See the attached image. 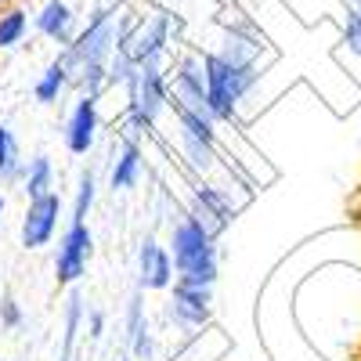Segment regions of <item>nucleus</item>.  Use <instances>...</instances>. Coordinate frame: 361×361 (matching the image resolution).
<instances>
[{
    "instance_id": "1",
    "label": "nucleus",
    "mask_w": 361,
    "mask_h": 361,
    "mask_svg": "<svg viewBox=\"0 0 361 361\" xmlns=\"http://www.w3.org/2000/svg\"><path fill=\"white\" fill-rule=\"evenodd\" d=\"M119 37H123V18H119V11L105 8L80 29L69 47H62L58 58L66 62L69 83L80 94L102 98V90L109 87V58L116 54Z\"/></svg>"
},
{
    "instance_id": "2",
    "label": "nucleus",
    "mask_w": 361,
    "mask_h": 361,
    "mask_svg": "<svg viewBox=\"0 0 361 361\" xmlns=\"http://www.w3.org/2000/svg\"><path fill=\"white\" fill-rule=\"evenodd\" d=\"M166 250H170V260H173V282L214 289V282L221 275L217 238L209 235L192 214H185L170 228V246Z\"/></svg>"
},
{
    "instance_id": "3",
    "label": "nucleus",
    "mask_w": 361,
    "mask_h": 361,
    "mask_svg": "<svg viewBox=\"0 0 361 361\" xmlns=\"http://www.w3.org/2000/svg\"><path fill=\"white\" fill-rule=\"evenodd\" d=\"M202 69H206V109L217 123H231L238 116V105L246 102V94L260 83L257 66H235L224 54L206 51L202 54Z\"/></svg>"
},
{
    "instance_id": "4",
    "label": "nucleus",
    "mask_w": 361,
    "mask_h": 361,
    "mask_svg": "<svg viewBox=\"0 0 361 361\" xmlns=\"http://www.w3.org/2000/svg\"><path fill=\"white\" fill-rule=\"evenodd\" d=\"M170 109V80L163 66H141L127 83V127L145 134L156 127V119Z\"/></svg>"
},
{
    "instance_id": "5",
    "label": "nucleus",
    "mask_w": 361,
    "mask_h": 361,
    "mask_svg": "<svg viewBox=\"0 0 361 361\" xmlns=\"http://www.w3.org/2000/svg\"><path fill=\"white\" fill-rule=\"evenodd\" d=\"M170 37H173V18L156 11L148 18H137L130 29H123L119 51H123L137 69L141 66H163V58L170 51Z\"/></svg>"
},
{
    "instance_id": "6",
    "label": "nucleus",
    "mask_w": 361,
    "mask_h": 361,
    "mask_svg": "<svg viewBox=\"0 0 361 361\" xmlns=\"http://www.w3.org/2000/svg\"><path fill=\"white\" fill-rule=\"evenodd\" d=\"M90 253H94V235H90L87 221H69V228L58 238L54 250V279L58 286H73L87 275Z\"/></svg>"
},
{
    "instance_id": "7",
    "label": "nucleus",
    "mask_w": 361,
    "mask_h": 361,
    "mask_svg": "<svg viewBox=\"0 0 361 361\" xmlns=\"http://www.w3.org/2000/svg\"><path fill=\"white\" fill-rule=\"evenodd\" d=\"M58 217H62V195L47 192L40 199H29L25 214H22V228L18 238L25 250H44L51 246V238L58 235Z\"/></svg>"
},
{
    "instance_id": "8",
    "label": "nucleus",
    "mask_w": 361,
    "mask_h": 361,
    "mask_svg": "<svg viewBox=\"0 0 361 361\" xmlns=\"http://www.w3.org/2000/svg\"><path fill=\"white\" fill-rule=\"evenodd\" d=\"M166 314L177 329L185 333H195L209 322L214 314V289L206 286H185V282H173L170 286V304H166Z\"/></svg>"
},
{
    "instance_id": "9",
    "label": "nucleus",
    "mask_w": 361,
    "mask_h": 361,
    "mask_svg": "<svg viewBox=\"0 0 361 361\" xmlns=\"http://www.w3.org/2000/svg\"><path fill=\"white\" fill-rule=\"evenodd\" d=\"M166 80H170V102L188 105V109L209 116V109H206V69H202V54L185 51L173 62V73H166Z\"/></svg>"
},
{
    "instance_id": "10",
    "label": "nucleus",
    "mask_w": 361,
    "mask_h": 361,
    "mask_svg": "<svg viewBox=\"0 0 361 361\" xmlns=\"http://www.w3.org/2000/svg\"><path fill=\"white\" fill-rule=\"evenodd\" d=\"M235 209L238 206L231 202V195L221 185H206V180H195V185H192V209H188V214L214 238L235 221Z\"/></svg>"
},
{
    "instance_id": "11",
    "label": "nucleus",
    "mask_w": 361,
    "mask_h": 361,
    "mask_svg": "<svg viewBox=\"0 0 361 361\" xmlns=\"http://www.w3.org/2000/svg\"><path fill=\"white\" fill-rule=\"evenodd\" d=\"M102 130V116H98V98L94 94H80L69 119H66V148L73 156H87L98 141Z\"/></svg>"
},
{
    "instance_id": "12",
    "label": "nucleus",
    "mask_w": 361,
    "mask_h": 361,
    "mask_svg": "<svg viewBox=\"0 0 361 361\" xmlns=\"http://www.w3.org/2000/svg\"><path fill=\"white\" fill-rule=\"evenodd\" d=\"M173 286V260L170 250L159 246L152 235L141 238V250H137V289L141 293H163Z\"/></svg>"
},
{
    "instance_id": "13",
    "label": "nucleus",
    "mask_w": 361,
    "mask_h": 361,
    "mask_svg": "<svg viewBox=\"0 0 361 361\" xmlns=\"http://www.w3.org/2000/svg\"><path fill=\"white\" fill-rule=\"evenodd\" d=\"M264 37L250 22H228L224 25V37H221V47L217 54H224L228 62L235 66H257L260 69V58H264Z\"/></svg>"
},
{
    "instance_id": "14",
    "label": "nucleus",
    "mask_w": 361,
    "mask_h": 361,
    "mask_svg": "<svg viewBox=\"0 0 361 361\" xmlns=\"http://www.w3.org/2000/svg\"><path fill=\"white\" fill-rule=\"evenodd\" d=\"M33 25H37L40 37H47L51 44H62V47H69L76 40V33H80L76 29V11L66 4V0H47Z\"/></svg>"
},
{
    "instance_id": "15",
    "label": "nucleus",
    "mask_w": 361,
    "mask_h": 361,
    "mask_svg": "<svg viewBox=\"0 0 361 361\" xmlns=\"http://www.w3.org/2000/svg\"><path fill=\"white\" fill-rule=\"evenodd\" d=\"M127 343L134 361H152V333H148V314H145V293L134 289L130 304H127Z\"/></svg>"
},
{
    "instance_id": "16",
    "label": "nucleus",
    "mask_w": 361,
    "mask_h": 361,
    "mask_svg": "<svg viewBox=\"0 0 361 361\" xmlns=\"http://www.w3.org/2000/svg\"><path fill=\"white\" fill-rule=\"evenodd\" d=\"M141 166H145V152L134 137L123 141L119 156L112 159V170H109V188L112 192H130L137 180H141Z\"/></svg>"
},
{
    "instance_id": "17",
    "label": "nucleus",
    "mask_w": 361,
    "mask_h": 361,
    "mask_svg": "<svg viewBox=\"0 0 361 361\" xmlns=\"http://www.w3.org/2000/svg\"><path fill=\"white\" fill-rule=\"evenodd\" d=\"M177 145H180V156H185L188 170L199 173V177H209L217 166H221V156H217V145H206L192 134H180L177 130Z\"/></svg>"
},
{
    "instance_id": "18",
    "label": "nucleus",
    "mask_w": 361,
    "mask_h": 361,
    "mask_svg": "<svg viewBox=\"0 0 361 361\" xmlns=\"http://www.w3.org/2000/svg\"><path fill=\"white\" fill-rule=\"evenodd\" d=\"M69 87H73V83H69V69H66V62H62V58H54V62L40 73V80L33 83V94H37L40 105H54Z\"/></svg>"
},
{
    "instance_id": "19",
    "label": "nucleus",
    "mask_w": 361,
    "mask_h": 361,
    "mask_svg": "<svg viewBox=\"0 0 361 361\" xmlns=\"http://www.w3.org/2000/svg\"><path fill=\"white\" fill-rule=\"evenodd\" d=\"M22 173H25V159H22L18 137H15L11 127L0 123V180L15 185V180H22Z\"/></svg>"
},
{
    "instance_id": "20",
    "label": "nucleus",
    "mask_w": 361,
    "mask_h": 361,
    "mask_svg": "<svg viewBox=\"0 0 361 361\" xmlns=\"http://www.w3.org/2000/svg\"><path fill=\"white\" fill-rule=\"evenodd\" d=\"M22 192H25V199H40V195L54 192V163H51L47 156H37V159L25 163Z\"/></svg>"
},
{
    "instance_id": "21",
    "label": "nucleus",
    "mask_w": 361,
    "mask_h": 361,
    "mask_svg": "<svg viewBox=\"0 0 361 361\" xmlns=\"http://www.w3.org/2000/svg\"><path fill=\"white\" fill-rule=\"evenodd\" d=\"M25 33H29V11H22L18 4L0 11V51L18 47L25 40Z\"/></svg>"
},
{
    "instance_id": "22",
    "label": "nucleus",
    "mask_w": 361,
    "mask_h": 361,
    "mask_svg": "<svg viewBox=\"0 0 361 361\" xmlns=\"http://www.w3.org/2000/svg\"><path fill=\"white\" fill-rule=\"evenodd\" d=\"M83 300H80V293H73L69 300H66V333H62V361H69L73 357V347H76V340H80V329H83Z\"/></svg>"
},
{
    "instance_id": "23",
    "label": "nucleus",
    "mask_w": 361,
    "mask_h": 361,
    "mask_svg": "<svg viewBox=\"0 0 361 361\" xmlns=\"http://www.w3.org/2000/svg\"><path fill=\"white\" fill-rule=\"evenodd\" d=\"M94 192H98V177H94V170H83L80 173V185H76V202H73V217L69 221H87V214H90V206H94Z\"/></svg>"
},
{
    "instance_id": "24",
    "label": "nucleus",
    "mask_w": 361,
    "mask_h": 361,
    "mask_svg": "<svg viewBox=\"0 0 361 361\" xmlns=\"http://www.w3.org/2000/svg\"><path fill=\"white\" fill-rule=\"evenodd\" d=\"M343 47L361 58V11H347L343 18Z\"/></svg>"
},
{
    "instance_id": "25",
    "label": "nucleus",
    "mask_w": 361,
    "mask_h": 361,
    "mask_svg": "<svg viewBox=\"0 0 361 361\" xmlns=\"http://www.w3.org/2000/svg\"><path fill=\"white\" fill-rule=\"evenodd\" d=\"M0 322H4L8 329H18V325H22V311H18V304H15L11 296L0 300Z\"/></svg>"
},
{
    "instance_id": "26",
    "label": "nucleus",
    "mask_w": 361,
    "mask_h": 361,
    "mask_svg": "<svg viewBox=\"0 0 361 361\" xmlns=\"http://www.w3.org/2000/svg\"><path fill=\"white\" fill-rule=\"evenodd\" d=\"M102 329H105V314H98V311H94V314H90V336L98 340V336H102Z\"/></svg>"
},
{
    "instance_id": "27",
    "label": "nucleus",
    "mask_w": 361,
    "mask_h": 361,
    "mask_svg": "<svg viewBox=\"0 0 361 361\" xmlns=\"http://www.w3.org/2000/svg\"><path fill=\"white\" fill-rule=\"evenodd\" d=\"M18 4V0H0V11H4V8H15Z\"/></svg>"
},
{
    "instance_id": "28",
    "label": "nucleus",
    "mask_w": 361,
    "mask_h": 361,
    "mask_svg": "<svg viewBox=\"0 0 361 361\" xmlns=\"http://www.w3.org/2000/svg\"><path fill=\"white\" fill-rule=\"evenodd\" d=\"M347 4H350V11H361V0H347Z\"/></svg>"
},
{
    "instance_id": "29",
    "label": "nucleus",
    "mask_w": 361,
    "mask_h": 361,
    "mask_svg": "<svg viewBox=\"0 0 361 361\" xmlns=\"http://www.w3.org/2000/svg\"><path fill=\"white\" fill-rule=\"evenodd\" d=\"M0 214H4V199H0Z\"/></svg>"
},
{
    "instance_id": "30",
    "label": "nucleus",
    "mask_w": 361,
    "mask_h": 361,
    "mask_svg": "<svg viewBox=\"0 0 361 361\" xmlns=\"http://www.w3.org/2000/svg\"><path fill=\"white\" fill-rule=\"evenodd\" d=\"M123 361H134V357H123Z\"/></svg>"
}]
</instances>
